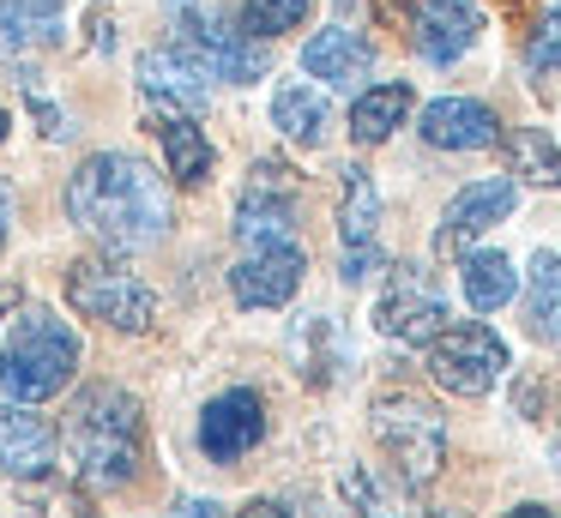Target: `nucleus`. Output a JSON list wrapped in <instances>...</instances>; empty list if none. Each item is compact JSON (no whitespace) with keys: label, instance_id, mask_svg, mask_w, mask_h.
<instances>
[{"label":"nucleus","instance_id":"nucleus-17","mask_svg":"<svg viewBox=\"0 0 561 518\" xmlns=\"http://www.w3.org/2000/svg\"><path fill=\"white\" fill-rule=\"evenodd\" d=\"M423 139L435 151H489L501 139V120L477 96H440V103L423 108Z\"/></svg>","mask_w":561,"mask_h":518},{"label":"nucleus","instance_id":"nucleus-16","mask_svg":"<svg viewBox=\"0 0 561 518\" xmlns=\"http://www.w3.org/2000/svg\"><path fill=\"white\" fill-rule=\"evenodd\" d=\"M182 48L199 60V72H206V79L254 84L260 72H266V48L248 43V36H236V31H224V24H211V19H194V24H187Z\"/></svg>","mask_w":561,"mask_h":518},{"label":"nucleus","instance_id":"nucleus-26","mask_svg":"<svg viewBox=\"0 0 561 518\" xmlns=\"http://www.w3.org/2000/svg\"><path fill=\"white\" fill-rule=\"evenodd\" d=\"M531 67L561 72V7L543 12V24H537V36H531Z\"/></svg>","mask_w":561,"mask_h":518},{"label":"nucleus","instance_id":"nucleus-6","mask_svg":"<svg viewBox=\"0 0 561 518\" xmlns=\"http://www.w3.org/2000/svg\"><path fill=\"white\" fill-rule=\"evenodd\" d=\"M428 373H435V385H447L453 398H483L489 385L507 373V344H501L489 325H440L435 337H428Z\"/></svg>","mask_w":561,"mask_h":518},{"label":"nucleus","instance_id":"nucleus-21","mask_svg":"<svg viewBox=\"0 0 561 518\" xmlns=\"http://www.w3.org/2000/svg\"><path fill=\"white\" fill-rule=\"evenodd\" d=\"M158 133H163L170 175L182 181V187H206V181H211V145H206V133L194 127V115H170Z\"/></svg>","mask_w":561,"mask_h":518},{"label":"nucleus","instance_id":"nucleus-19","mask_svg":"<svg viewBox=\"0 0 561 518\" xmlns=\"http://www.w3.org/2000/svg\"><path fill=\"white\" fill-rule=\"evenodd\" d=\"M272 120H278V133L296 145H327V133H332L327 96L308 91V84H284V91L272 96Z\"/></svg>","mask_w":561,"mask_h":518},{"label":"nucleus","instance_id":"nucleus-10","mask_svg":"<svg viewBox=\"0 0 561 518\" xmlns=\"http://www.w3.org/2000/svg\"><path fill=\"white\" fill-rule=\"evenodd\" d=\"M302 248L296 241H260V248H248L242 260H236L230 272V296L242 301V308H284V301L302 289Z\"/></svg>","mask_w":561,"mask_h":518},{"label":"nucleus","instance_id":"nucleus-4","mask_svg":"<svg viewBox=\"0 0 561 518\" xmlns=\"http://www.w3.org/2000/svg\"><path fill=\"white\" fill-rule=\"evenodd\" d=\"M368 422H375L380 452L399 464L404 488H428L435 470L447 464V422H440V410L411 392H387V398H375Z\"/></svg>","mask_w":561,"mask_h":518},{"label":"nucleus","instance_id":"nucleus-9","mask_svg":"<svg viewBox=\"0 0 561 518\" xmlns=\"http://www.w3.org/2000/svg\"><path fill=\"white\" fill-rule=\"evenodd\" d=\"M290 229H296V169L254 163L242 199H236V235H242V248L290 241Z\"/></svg>","mask_w":561,"mask_h":518},{"label":"nucleus","instance_id":"nucleus-34","mask_svg":"<svg viewBox=\"0 0 561 518\" xmlns=\"http://www.w3.org/2000/svg\"><path fill=\"white\" fill-rule=\"evenodd\" d=\"M428 518H453V513H428Z\"/></svg>","mask_w":561,"mask_h":518},{"label":"nucleus","instance_id":"nucleus-12","mask_svg":"<svg viewBox=\"0 0 561 518\" xmlns=\"http://www.w3.org/2000/svg\"><path fill=\"white\" fill-rule=\"evenodd\" d=\"M513 199H519V187H513L507 175H489V181L459 187L453 205H447V217H440V229H435V253H465L483 229H495L501 217L513 211Z\"/></svg>","mask_w":561,"mask_h":518},{"label":"nucleus","instance_id":"nucleus-20","mask_svg":"<svg viewBox=\"0 0 561 518\" xmlns=\"http://www.w3.org/2000/svg\"><path fill=\"white\" fill-rule=\"evenodd\" d=\"M404 115H411V84H375L351 108V139L380 145V139H392V127H404Z\"/></svg>","mask_w":561,"mask_h":518},{"label":"nucleus","instance_id":"nucleus-18","mask_svg":"<svg viewBox=\"0 0 561 518\" xmlns=\"http://www.w3.org/2000/svg\"><path fill=\"white\" fill-rule=\"evenodd\" d=\"M302 67L314 72L320 84H332V91H351L356 79H368V72H375V48H368V36L332 24V31H320L314 43L302 48Z\"/></svg>","mask_w":561,"mask_h":518},{"label":"nucleus","instance_id":"nucleus-25","mask_svg":"<svg viewBox=\"0 0 561 518\" xmlns=\"http://www.w3.org/2000/svg\"><path fill=\"white\" fill-rule=\"evenodd\" d=\"M314 0H242V24L248 36H278V31H296L308 19Z\"/></svg>","mask_w":561,"mask_h":518},{"label":"nucleus","instance_id":"nucleus-7","mask_svg":"<svg viewBox=\"0 0 561 518\" xmlns=\"http://www.w3.org/2000/svg\"><path fill=\"white\" fill-rule=\"evenodd\" d=\"M339 241H344V260L339 277L344 284H368V277L387 265L380 253V193L368 181V169H344V211H339Z\"/></svg>","mask_w":561,"mask_h":518},{"label":"nucleus","instance_id":"nucleus-14","mask_svg":"<svg viewBox=\"0 0 561 518\" xmlns=\"http://www.w3.org/2000/svg\"><path fill=\"white\" fill-rule=\"evenodd\" d=\"M139 91L170 115H206V72L187 48H151L139 55Z\"/></svg>","mask_w":561,"mask_h":518},{"label":"nucleus","instance_id":"nucleus-3","mask_svg":"<svg viewBox=\"0 0 561 518\" xmlns=\"http://www.w3.org/2000/svg\"><path fill=\"white\" fill-rule=\"evenodd\" d=\"M79 373V337L67 320L49 308H19L13 332L0 344V392L13 404H43V398L67 392Z\"/></svg>","mask_w":561,"mask_h":518},{"label":"nucleus","instance_id":"nucleus-11","mask_svg":"<svg viewBox=\"0 0 561 518\" xmlns=\"http://www.w3.org/2000/svg\"><path fill=\"white\" fill-rule=\"evenodd\" d=\"M260 440H266V404H260V392H248V385L218 392L199 410V446H206V458H218V464L248 458Z\"/></svg>","mask_w":561,"mask_h":518},{"label":"nucleus","instance_id":"nucleus-27","mask_svg":"<svg viewBox=\"0 0 561 518\" xmlns=\"http://www.w3.org/2000/svg\"><path fill=\"white\" fill-rule=\"evenodd\" d=\"M25 518H91V513L79 506V494H55V500H49V513H43V506L31 500V506H25Z\"/></svg>","mask_w":561,"mask_h":518},{"label":"nucleus","instance_id":"nucleus-29","mask_svg":"<svg viewBox=\"0 0 561 518\" xmlns=\"http://www.w3.org/2000/svg\"><path fill=\"white\" fill-rule=\"evenodd\" d=\"M175 518H224V513L211 500H182V513H175Z\"/></svg>","mask_w":561,"mask_h":518},{"label":"nucleus","instance_id":"nucleus-30","mask_svg":"<svg viewBox=\"0 0 561 518\" xmlns=\"http://www.w3.org/2000/svg\"><path fill=\"white\" fill-rule=\"evenodd\" d=\"M7 223H13V193L0 187V241H7Z\"/></svg>","mask_w":561,"mask_h":518},{"label":"nucleus","instance_id":"nucleus-22","mask_svg":"<svg viewBox=\"0 0 561 518\" xmlns=\"http://www.w3.org/2000/svg\"><path fill=\"white\" fill-rule=\"evenodd\" d=\"M519 277H513V260L507 253H465V301L477 313H495L513 301Z\"/></svg>","mask_w":561,"mask_h":518},{"label":"nucleus","instance_id":"nucleus-2","mask_svg":"<svg viewBox=\"0 0 561 518\" xmlns=\"http://www.w3.org/2000/svg\"><path fill=\"white\" fill-rule=\"evenodd\" d=\"M67 446L85 488H127L146 464V416L122 385H91L73 404Z\"/></svg>","mask_w":561,"mask_h":518},{"label":"nucleus","instance_id":"nucleus-32","mask_svg":"<svg viewBox=\"0 0 561 518\" xmlns=\"http://www.w3.org/2000/svg\"><path fill=\"white\" fill-rule=\"evenodd\" d=\"M7 308H19V289H0V313Z\"/></svg>","mask_w":561,"mask_h":518},{"label":"nucleus","instance_id":"nucleus-13","mask_svg":"<svg viewBox=\"0 0 561 518\" xmlns=\"http://www.w3.org/2000/svg\"><path fill=\"white\" fill-rule=\"evenodd\" d=\"M477 31H483L477 0H416L411 7V43H416V55L435 60V67L459 60L465 48L477 43Z\"/></svg>","mask_w":561,"mask_h":518},{"label":"nucleus","instance_id":"nucleus-8","mask_svg":"<svg viewBox=\"0 0 561 518\" xmlns=\"http://www.w3.org/2000/svg\"><path fill=\"white\" fill-rule=\"evenodd\" d=\"M375 325L387 337H399V344H428L447 325V301H440L435 277H423L416 265H399L375 301Z\"/></svg>","mask_w":561,"mask_h":518},{"label":"nucleus","instance_id":"nucleus-15","mask_svg":"<svg viewBox=\"0 0 561 518\" xmlns=\"http://www.w3.org/2000/svg\"><path fill=\"white\" fill-rule=\"evenodd\" d=\"M0 470L19 482L31 476H49L55 470V428L49 416H37L31 404H0Z\"/></svg>","mask_w":561,"mask_h":518},{"label":"nucleus","instance_id":"nucleus-23","mask_svg":"<svg viewBox=\"0 0 561 518\" xmlns=\"http://www.w3.org/2000/svg\"><path fill=\"white\" fill-rule=\"evenodd\" d=\"M525 320L543 344L561 349V260L556 253H537L531 260V296H525Z\"/></svg>","mask_w":561,"mask_h":518},{"label":"nucleus","instance_id":"nucleus-28","mask_svg":"<svg viewBox=\"0 0 561 518\" xmlns=\"http://www.w3.org/2000/svg\"><path fill=\"white\" fill-rule=\"evenodd\" d=\"M242 518H296V513H290L284 500H248V506H242Z\"/></svg>","mask_w":561,"mask_h":518},{"label":"nucleus","instance_id":"nucleus-24","mask_svg":"<svg viewBox=\"0 0 561 518\" xmlns=\"http://www.w3.org/2000/svg\"><path fill=\"white\" fill-rule=\"evenodd\" d=\"M507 157H513V175L537 181V187H561V151L543 127H519L507 139Z\"/></svg>","mask_w":561,"mask_h":518},{"label":"nucleus","instance_id":"nucleus-5","mask_svg":"<svg viewBox=\"0 0 561 518\" xmlns=\"http://www.w3.org/2000/svg\"><path fill=\"white\" fill-rule=\"evenodd\" d=\"M67 301L85 320H103L115 332H146L151 313H158V296L146 289V277L127 272L122 260H79L67 272Z\"/></svg>","mask_w":561,"mask_h":518},{"label":"nucleus","instance_id":"nucleus-33","mask_svg":"<svg viewBox=\"0 0 561 518\" xmlns=\"http://www.w3.org/2000/svg\"><path fill=\"white\" fill-rule=\"evenodd\" d=\"M7 127H13V120H7V108H0V139H7Z\"/></svg>","mask_w":561,"mask_h":518},{"label":"nucleus","instance_id":"nucleus-1","mask_svg":"<svg viewBox=\"0 0 561 518\" xmlns=\"http://www.w3.org/2000/svg\"><path fill=\"white\" fill-rule=\"evenodd\" d=\"M67 217H73L91 241H103V248H115V253L151 248V241H163L175 223L170 193H163L158 175L127 151H98L73 169V181H67Z\"/></svg>","mask_w":561,"mask_h":518},{"label":"nucleus","instance_id":"nucleus-31","mask_svg":"<svg viewBox=\"0 0 561 518\" xmlns=\"http://www.w3.org/2000/svg\"><path fill=\"white\" fill-rule=\"evenodd\" d=\"M507 518H556V513H549V506H513Z\"/></svg>","mask_w":561,"mask_h":518}]
</instances>
